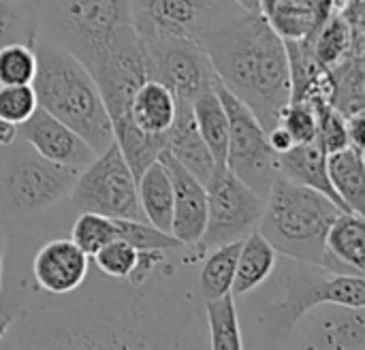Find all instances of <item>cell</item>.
Segmentation results:
<instances>
[{
	"label": "cell",
	"instance_id": "1",
	"mask_svg": "<svg viewBox=\"0 0 365 350\" xmlns=\"http://www.w3.org/2000/svg\"><path fill=\"white\" fill-rule=\"evenodd\" d=\"M216 79L269 130L291 103L284 38L263 13L242 11L199 38Z\"/></svg>",
	"mask_w": 365,
	"mask_h": 350
},
{
	"label": "cell",
	"instance_id": "2",
	"mask_svg": "<svg viewBox=\"0 0 365 350\" xmlns=\"http://www.w3.org/2000/svg\"><path fill=\"white\" fill-rule=\"evenodd\" d=\"M34 53L36 75L32 88L38 107L83 137L96 154L103 152L113 141V128L88 66L60 43L41 36L34 41Z\"/></svg>",
	"mask_w": 365,
	"mask_h": 350
},
{
	"label": "cell",
	"instance_id": "3",
	"mask_svg": "<svg viewBox=\"0 0 365 350\" xmlns=\"http://www.w3.org/2000/svg\"><path fill=\"white\" fill-rule=\"evenodd\" d=\"M340 212L344 210L325 195L278 175L265 197L257 231L276 252L297 263L323 267L334 274H359L338 263L325 246L327 231Z\"/></svg>",
	"mask_w": 365,
	"mask_h": 350
},
{
	"label": "cell",
	"instance_id": "4",
	"mask_svg": "<svg viewBox=\"0 0 365 350\" xmlns=\"http://www.w3.org/2000/svg\"><path fill=\"white\" fill-rule=\"evenodd\" d=\"M280 274L284 295L265 310V321L276 336H291L310 310L319 306L365 308V274H334L302 263Z\"/></svg>",
	"mask_w": 365,
	"mask_h": 350
},
{
	"label": "cell",
	"instance_id": "5",
	"mask_svg": "<svg viewBox=\"0 0 365 350\" xmlns=\"http://www.w3.org/2000/svg\"><path fill=\"white\" fill-rule=\"evenodd\" d=\"M81 169L51 163L28 143L11 150L0 167V218L43 212L71 195Z\"/></svg>",
	"mask_w": 365,
	"mask_h": 350
},
{
	"label": "cell",
	"instance_id": "6",
	"mask_svg": "<svg viewBox=\"0 0 365 350\" xmlns=\"http://www.w3.org/2000/svg\"><path fill=\"white\" fill-rule=\"evenodd\" d=\"M216 94L229 118L227 167L257 195L267 197L278 173V154L267 141V128L237 96H233L216 77Z\"/></svg>",
	"mask_w": 365,
	"mask_h": 350
},
{
	"label": "cell",
	"instance_id": "7",
	"mask_svg": "<svg viewBox=\"0 0 365 350\" xmlns=\"http://www.w3.org/2000/svg\"><path fill=\"white\" fill-rule=\"evenodd\" d=\"M68 197L79 212L145 220L137 197V180L115 141L79 171Z\"/></svg>",
	"mask_w": 365,
	"mask_h": 350
},
{
	"label": "cell",
	"instance_id": "8",
	"mask_svg": "<svg viewBox=\"0 0 365 350\" xmlns=\"http://www.w3.org/2000/svg\"><path fill=\"white\" fill-rule=\"evenodd\" d=\"M242 11L235 0H130V24L145 38L199 41Z\"/></svg>",
	"mask_w": 365,
	"mask_h": 350
},
{
	"label": "cell",
	"instance_id": "9",
	"mask_svg": "<svg viewBox=\"0 0 365 350\" xmlns=\"http://www.w3.org/2000/svg\"><path fill=\"white\" fill-rule=\"evenodd\" d=\"M207 190V220L205 231L199 240L201 250L240 242L259 227L265 210V197L257 195L227 165H216Z\"/></svg>",
	"mask_w": 365,
	"mask_h": 350
},
{
	"label": "cell",
	"instance_id": "10",
	"mask_svg": "<svg viewBox=\"0 0 365 350\" xmlns=\"http://www.w3.org/2000/svg\"><path fill=\"white\" fill-rule=\"evenodd\" d=\"M47 9L58 32L56 43L81 62L130 24V0H47Z\"/></svg>",
	"mask_w": 365,
	"mask_h": 350
},
{
	"label": "cell",
	"instance_id": "11",
	"mask_svg": "<svg viewBox=\"0 0 365 350\" xmlns=\"http://www.w3.org/2000/svg\"><path fill=\"white\" fill-rule=\"evenodd\" d=\"M143 38L148 79H156L178 101H192L214 83V68L199 41Z\"/></svg>",
	"mask_w": 365,
	"mask_h": 350
},
{
	"label": "cell",
	"instance_id": "12",
	"mask_svg": "<svg viewBox=\"0 0 365 350\" xmlns=\"http://www.w3.org/2000/svg\"><path fill=\"white\" fill-rule=\"evenodd\" d=\"M17 137H21L38 156L58 165L83 169L96 156L94 148L83 137L43 107H36V111L17 126Z\"/></svg>",
	"mask_w": 365,
	"mask_h": 350
},
{
	"label": "cell",
	"instance_id": "13",
	"mask_svg": "<svg viewBox=\"0 0 365 350\" xmlns=\"http://www.w3.org/2000/svg\"><path fill=\"white\" fill-rule=\"evenodd\" d=\"M173 184V220L171 235L182 246H197L207 220V190L190 171H186L167 150L158 154Z\"/></svg>",
	"mask_w": 365,
	"mask_h": 350
},
{
	"label": "cell",
	"instance_id": "14",
	"mask_svg": "<svg viewBox=\"0 0 365 350\" xmlns=\"http://www.w3.org/2000/svg\"><path fill=\"white\" fill-rule=\"evenodd\" d=\"M90 269V257L73 240H53L38 248L32 261V276L41 291L68 295L77 291Z\"/></svg>",
	"mask_w": 365,
	"mask_h": 350
},
{
	"label": "cell",
	"instance_id": "15",
	"mask_svg": "<svg viewBox=\"0 0 365 350\" xmlns=\"http://www.w3.org/2000/svg\"><path fill=\"white\" fill-rule=\"evenodd\" d=\"M186 171H190L201 184H207L216 160L205 145L203 137L197 130L190 101H178V113L175 120L167 133V148H165Z\"/></svg>",
	"mask_w": 365,
	"mask_h": 350
},
{
	"label": "cell",
	"instance_id": "16",
	"mask_svg": "<svg viewBox=\"0 0 365 350\" xmlns=\"http://www.w3.org/2000/svg\"><path fill=\"white\" fill-rule=\"evenodd\" d=\"M278 173L293 184H299V186H306L325 195L327 199H331L338 207L346 212V207L342 205V201L338 199L329 182L327 150L323 148L319 139L310 143H295L291 150L278 154Z\"/></svg>",
	"mask_w": 365,
	"mask_h": 350
},
{
	"label": "cell",
	"instance_id": "17",
	"mask_svg": "<svg viewBox=\"0 0 365 350\" xmlns=\"http://www.w3.org/2000/svg\"><path fill=\"white\" fill-rule=\"evenodd\" d=\"M178 113V98L156 79H145L130 96L128 118L148 135H167Z\"/></svg>",
	"mask_w": 365,
	"mask_h": 350
},
{
	"label": "cell",
	"instance_id": "18",
	"mask_svg": "<svg viewBox=\"0 0 365 350\" xmlns=\"http://www.w3.org/2000/svg\"><path fill=\"white\" fill-rule=\"evenodd\" d=\"M310 334L306 342L308 349H338L364 350L365 349V316L364 308H344L329 306Z\"/></svg>",
	"mask_w": 365,
	"mask_h": 350
},
{
	"label": "cell",
	"instance_id": "19",
	"mask_svg": "<svg viewBox=\"0 0 365 350\" xmlns=\"http://www.w3.org/2000/svg\"><path fill=\"white\" fill-rule=\"evenodd\" d=\"M329 182L346 207V212H365V163L364 150L346 145L338 152L327 154Z\"/></svg>",
	"mask_w": 365,
	"mask_h": 350
},
{
	"label": "cell",
	"instance_id": "20",
	"mask_svg": "<svg viewBox=\"0 0 365 350\" xmlns=\"http://www.w3.org/2000/svg\"><path fill=\"white\" fill-rule=\"evenodd\" d=\"M276 261H278V252L274 250V246L257 229L248 233L242 240L231 293L240 297L265 284L276 269Z\"/></svg>",
	"mask_w": 365,
	"mask_h": 350
},
{
	"label": "cell",
	"instance_id": "21",
	"mask_svg": "<svg viewBox=\"0 0 365 350\" xmlns=\"http://www.w3.org/2000/svg\"><path fill=\"white\" fill-rule=\"evenodd\" d=\"M137 197L145 222L171 233L173 220V184L167 167L156 158L137 177Z\"/></svg>",
	"mask_w": 365,
	"mask_h": 350
},
{
	"label": "cell",
	"instance_id": "22",
	"mask_svg": "<svg viewBox=\"0 0 365 350\" xmlns=\"http://www.w3.org/2000/svg\"><path fill=\"white\" fill-rule=\"evenodd\" d=\"M192 118L197 124L199 135L203 137L205 145L210 148L216 165L227 163V145H229V118L227 111L216 94L214 83L199 92L192 101Z\"/></svg>",
	"mask_w": 365,
	"mask_h": 350
},
{
	"label": "cell",
	"instance_id": "23",
	"mask_svg": "<svg viewBox=\"0 0 365 350\" xmlns=\"http://www.w3.org/2000/svg\"><path fill=\"white\" fill-rule=\"evenodd\" d=\"M325 246L338 263H342L359 274H365L364 216L355 214V212H340L327 231Z\"/></svg>",
	"mask_w": 365,
	"mask_h": 350
},
{
	"label": "cell",
	"instance_id": "24",
	"mask_svg": "<svg viewBox=\"0 0 365 350\" xmlns=\"http://www.w3.org/2000/svg\"><path fill=\"white\" fill-rule=\"evenodd\" d=\"M308 41L317 62L329 71L342 64L353 51H364V43L355 41L351 24L342 15H329Z\"/></svg>",
	"mask_w": 365,
	"mask_h": 350
},
{
	"label": "cell",
	"instance_id": "25",
	"mask_svg": "<svg viewBox=\"0 0 365 350\" xmlns=\"http://www.w3.org/2000/svg\"><path fill=\"white\" fill-rule=\"evenodd\" d=\"M240 248H242V240L229 242L210 250V257L203 261L201 276H199V284H201V293L205 302L216 299L225 293H231Z\"/></svg>",
	"mask_w": 365,
	"mask_h": 350
},
{
	"label": "cell",
	"instance_id": "26",
	"mask_svg": "<svg viewBox=\"0 0 365 350\" xmlns=\"http://www.w3.org/2000/svg\"><path fill=\"white\" fill-rule=\"evenodd\" d=\"M205 314L210 325V342L216 350H242V329L237 321L235 295L225 293L216 299L205 302Z\"/></svg>",
	"mask_w": 365,
	"mask_h": 350
},
{
	"label": "cell",
	"instance_id": "27",
	"mask_svg": "<svg viewBox=\"0 0 365 350\" xmlns=\"http://www.w3.org/2000/svg\"><path fill=\"white\" fill-rule=\"evenodd\" d=\"M38 36L36 9L30 0L0 2V47L9 43L34 45Z\"/></svg>",
	"mask_w": 365,
	"mask_h": 350
},
{
	"label": "cell",
	"instance_id": "28",
	"mask_svg": "<svg viewBox=\"0 0 365 350\" xmlns=\"http://www.w3.org/2000/svg\"><path fill=\"white\" fill-rule=\"evenodd\" d=\"M71 240L88 254L92 257L98 252L105 244L118 240V218L94 214V212H81L71 229Z\"/></svg>",
	"mask_w": 365,
	"mask_h": 350
},
{
	"label": "cell",
	"instance_id": "29",
	"mask_svg": "<svg viewBox=\"0 0 365 350\" xmlns=\"http://www.w3.org/2000/svg\"><path fill=\"white\" fill-rule=\"evenodd\" d=\"M34 75H36L34 45L9 43L0 47V86L32 83Z\"/></svg>",
	"mask_w": 365,
	"mask_h": 350
},
{
	"label": "cell",
	"instance_id": "30",
	"mask_svg": "<svg viewBox=\"0 0 365 350\" xmlns=\"http://www.w3.org/2000/svg\"><path fill=\"white\" fill-rule=\"evenodd\" d=\"M94 265L113 280H126L137 261V248L124 240H113L105 244L98 252L90 257Z\"/></svg>",
	"mask_w": 365,
	"mask_h": 350
},
{
	"label": "cell",
	"instance_id": "31",
	"mask_svg": "<svg viewBox=\"0 0 365 350\" xmlns=\"http://www.w3.org/2000/svg\"><path fill=\"white\" fill-rule=\"evenodd\" d=\"M38 107L36 92L32 83L21 86H0V120L19 126Z\"/></svg>",
	"mask_w": 365,
	"mask_h": 350
},
{
	"label": "cell",
	"instance_id": "32",
	"mask_svg": "<svg viewBox=\"0 0 365 350\" xmlns=\"http://www.w3.org/2000/svg\"><path fill=\"white\" fill-rule=\"evenodd\" d=\"M278 124H282L289 135L293 137L295 143H310L317 139L319 135V120H317V111L310 103H302V101H291L282 113Z\"/></svg>",
	"mask_w": 365,
	"mask_h": 350
},
{
	"label": "cell",
	"instance_id": "33",
	"mask_svg": "<svg viewBox=\"0 0 365 350\" xmlns=\"http://www.w3.org/2000/svg\"><path fill=\"white\" fill-rule=\"evenodd\" d=\"M165 252L167 250H160V248H141V250H137L135 267H133V272H130V276L126 280L133 287H141L152 276V272L165 261Z\"/></svg>",
	"mask_w": 365,
	"mask_h": 350
},
{
	"label": "cell",
	"instance_id": "34",
	"mask_svg": "<svg viewBox=\"0 0 365 350\" xmlns=\"http://www.w3.org/2000/svg\"><path fill=\"white\" fill-rule=\"evenodd\" d=\"M364 128H365L364 111H357V113H351V115H346L349 145H353V148H357V150H365Z\"/></svg>",
	"mask_w": 365,
	"mask_h": 350
},
{
	"label": "cell",
	"instance_id": "35",
	"mask_svg": "<svg viewBox=\"0 0 365 350\" xmlns=\"http://www.w3.org/2000/svg\"><path fill=\"white\" fill-rule=\"evenodd\" d=\"M267 141H269V145H272V150L276 154H282V152H287V150H291L295 145L293 137L289 135V130L282 124H276V126H272L267 130Z\"/></svg>",
	"mask_w": 365,
	"mask_h": 350
},
{
	"label": "cell",
	"instance_id": "36",
	"mask_svg": "<svg viewBox=\"0 0 365 350\" xmlns=\"http://www.w3.org/2000/svg\"><path fill=\"white\" fill-rule=\"evenodd\" d=\"M13 319H15V310L0 297V340L6 336V331H9Z\"/></svg>",
	"mask_w": 365,
	"mask_h": 350
},
{
	"label": "cell",
	"instance_id": "37",
	"mask_svg": "<svg viewBox=\"0 0 365 350\" xmlns=\"http://www.w3.org/2000/svg\"><path fill=\"white\" fill-rule=\"evenodd\" d=\"M17 139V126L0 120V148H9Z\"/></svg>",
	"mask_w": 365,
	"mask_h": 350
},
{
	"label": "cell",
	"instance_id": "38",
	"mask_svg": "<svg viewBox=\"0 0 365 350\" xmlns=\"http://www.w3.org/2000/svg\"><path fill=\"white\" fill-rule=\"evenodd\" d=\"M4 265H6V233L0 227V291L4 282Z\"/></svg>",
	"mask_w": 365,
	"mask_h": 350
},
{
	"label": "cell",
	"instance_id": "39",
	"mask_svg": "<svg viewBox=\"0 0 365 350\" xmlns=\"http://www.w3.org/2000/svg\"><path fill=\"white\" fill-rule=\"evenodd\" d=\"M240 9L244 11H250V13H259V2L261 0H235Z\"/></svg>",
	"mask_w": 365,
	"mask_h": 350
},
{
	"label": "cell",
	"instance_id": "40",
	"mask_svg": "<svg viewBox=\"0 0 365 350\" xmlns=\"http://www.w3.org/2000/svg\"><path fill=\"white\" fill-rule=\"evenodd\" d=\"M0 2H15V0H0Z\"/></svg>",
	"mask_w": 365,
	"mask_h": 350
}]
</instances>
